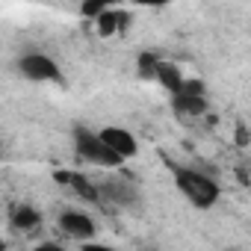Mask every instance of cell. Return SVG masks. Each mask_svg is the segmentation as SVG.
<instances>
[{
    "label": "cell",
    "mask_w": 251,
    "mask_h": 251,
    "mask_svg": "<svg viewBox=\"0 0 251 251\" xmlns=\"http://www.w3.org/2000/svg\"><path fill=\"white\" fill-rule=\"evenodd\" d=\"M59 180L71 183V189H74L80 198H86V201H100V189H98L95 183H89L83 175H59Z\"/></svg>",
    "instance_id": "cell-9"
},
{
    "label": "cell",
    "mask_w": 251,
    "mask_h": 251,
    "mask_svg": "<svg viewBox=\"0 0 251 251\" xmlns=\"http://www.w3.org/2000/svg\"><path fill=\"white\" fill-rule=\"evenodd\" d=\"M12 222H15V227H18V230H30V227H36V225H39V213H33L30 207H21V210L12 216Z\"/></svg>",
    "instance_id": "cell-11"
},
{
    "label": "cell",
    "mask_w": 251,
    "mask_h": 251,
    "mask_svg": "<svg viewBox=\"0 0 251 251\" xmlns=\"http://www.w3.org/2000/svg\"><path fill=\"white\" fill-rule=\"evenodd\" d=\"M225 251H239V248H225Z\"/></svg>",
    "instance_id": "cell-15"
},
{
    "label": "cell",
    "mask_w": 251,
    "mask_h": 251,
    "mask_svg": "<svg viewBox=\"0 0 251 251\" xmlns=\"http://www.w3.org/2000/svg\"><path fill=\"white\" fill-rule=\"evenodd\" d=\"M98 30H100V36H109V33H115L118 27H121V12H112V9H106L98 21Z\"/></svg>",
    "instance_id": "cell-10"
},
{
    "label": "cell",
    "mask_w": 251,
    "mask_h": 251,
    "mask_svg": "<svg viewBox=\"0 0 251 251\" xmlns=\"http://www.w3.org/2000/svg\"><path fill=\"white\" fill-rule=\"evenodd\" d=\"M21 74L33 83H59L62 74H59V65L48 56V53H24L21 62H18Z\"/></svg>",
    "instance_id": "cell-3"
},
{
    "label": "cell",
    "mask_w": 251,
    "mask_h": 251,
    "mask_svg": "<svg viewBox=\"0 0 251 251\" xmlns=\"http://www.w3.org/2000/svg\"><path fill=\"white\" fill-rule=\"evenodd\" d=\"M175 186L177 192L198 210H210L219 201V183L210 180L207 175L195 172V169H180L175 166Z\"/></svg>",
    "instance_id": "cell-1"
},
{
    "label": "cell",
    "mask_w": 251,
    "mask_h": 251,
    "mask_svg": "<svg viewBox=\"0 0 251 251\" xmlns=\"http://www.w3.org/2000/svg\"><path fill=\"white\" fill-rule=\"evenodd\" d=\"M74 148H77V154H80L86 163H95V166L115 169V166L124 163L121 157H115V154L109 151V145L100 139V133L86 130V127H77V130H74Z\"/></svg>",
    "instance_id": "cell-2"
},
{
    "label": "cell",
    "mask_w": 251,
    "mask_h": 251,
    "mask_svg": "<svg viewBox=\"0 0 251 251\" xmlns=\"http://www.w3.org/2000/svg\"><path fill=\"white\" fill-rule=\"evenodd\" d=\"M157 80H160L172 95H177V92L183 89V83H186V77L180 74V68H177L175 62H160V65H157Z\"/></svg>",
    "instance_id": "cell-8"
},
{
    "label": "cell",
    "mask_w": 251,
    "mask_h": 251,
    "mask_svg": "<svg viewBox=\"0 0 251 251\" xmlns=\"http://www.w3.org/2000/svg\"><path fill=\"white\" fill-rule=\"evenodd\" d=\"M30 251H65L62 245H56V242H39L36 248H30Z\"/></svg>",
    "instance_id": "cell-14"
},
{
    "label": "cell",
    "mask_w": 251,
    "mask_h": 251,
    "mask_svg": "<svg viewBox=\"0 0 251 251\" xmlns=\"http://www.w3.org/2000/svg\"><path fill=\"white\" fill-rule=\"evenodd\" d=\"M80 251H115V248H109V245H103V242H83Z\"/></svg>",
    "instance_id": "cell-13"
},
{
    "label": "cell",
    "mask_w": 251,
    "mask_h": 251,
    "mask_svg": "<svg viewBox=\"0 0 251 251\" xmlns=\"http://www.w3.org/2000/svg\"><path fill=\"white\" fill-rule=\"evenodd\" d=\"M59 230L71 239H80V242H92V236L98 233L95 219L83 210H62L59 213Z\"/></svg>",
    "instance_id": "cell-5"
},
{
    "label": "cell",
    "mask_w": 251,
    "mask_h": 251,
    "mask_svg": "<svg viewBox=\"0 0 251 251\" xmlns=\"http://www.w3.org/2000/svg\"><path fill=\"white\" fill-rule=\"evenodd\" d=\"M100 198H106V201H112V204H118V207H130V204H136L139 192H136L133 183H127V180L109 177V180L100 183Z\"/></svg>",
    "instance_id": "cell-7"
},
{
    "label": "cell",
    "mask_w": 251,
    "mask_h": 251,
    "mask_svg": "<svg viewBox=\"0 0 251 251\" xmlns=\"http://www.w3.org/2000/svg\"><path fill=\"white\" fill-rule=\"evenodd\" d=\"M100 133V139L109 145V151L115 154V157H121V160H133L136 154H139V142H136V136L130 133V130H124V127H103V130H98Z\"/></svg>",
    "instance_id": "cell-6"
},
{
    "label": "cell",
    "mask_w": 251,
    "mask_h": 251,
    "mask_svg": "<svg viewBox=\"0 0 251 251\" xmlns=\"http://www.w3.org/2000/svg\"><path fill=\"white\" fill-rule=\"evenodd\" d=\"M172 106L180 118H195L207 109V98H204V86L195 80H186L183 89L177 95H172Z\"/></svg>",
    "instance_id": "cell-4"
},
{
    "label": "cell",
    "mask_w": 251,
    "mask_h": 251,
    "mask_svg": "<svg viewBox=\"0 0 251 251\" xmlns=\"http://www.w3.org/2000/svg\"><path fill=\"white\" fill-rule=\"evenodd\" d=\"M103 12H106V6H103V3H83V15H95V21H98Z\"/></svg>",
    "instance_id": "cell-12"
}]
</instances>
